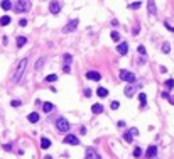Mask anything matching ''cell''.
Instances as JSON below:
<instances>
[{"label":"cell","instance_id":"1","mask_svg":"<svg viewBox=\"0 0 174 159\" xmlns=\"http://www.w3.org/2000/svg\"><path fill=\"white\" fill-rule=\"evenodd\" d=\"M26 68H27V58H24V59L19 63L17 71H15V75H14V83H19L20 81V78H22L24 73H26Z\"/></svg>","mask_w":174,"mask_h":159},{"label":"cell","instance_id":"2","mask_svg":"<svg viewBox=\"0 0 174 159\" xmlns=\"http://www.w3.org/2000/svg\"><path fill=\"white\" fill-rule=\"evenodd\" d=\"M120 80H122V81H127V83H135V75H134L132 71L120 70Z\"/></svg>","mask_w":174,"mask_h":159},{"label":"cell","instance_id":"3","mask_svg":"<svg viewBox=\"0 0 174 159\" xmlns=\"http://www.w3.org/2000/svg\"><path fill=\"white\" fill-rule=\"evenodd\" d=\"M29 9H30V2H29V0H19V2L15 3V12H19V14L27 12Z\"/></svg>","mask_w":174,"mask_h":159},{"label":"cell","instance_id":"4","mask_svg":"<svg viewBox=\"0 0 174 159\" xmlns=\"http://www.w3.org/2000/svg\"><path fill=\"white\" fill-rule=\"evenodd\" d=\"M56 129H58L59 132H68L69 130V122L66 119H63V117H59V119L56 120Z\"/></svg>","mask_w":174,"mask_h":159},{"label":"cell","instance_id":"5","mask_svg":"<svg viewBox=\"0 0 174 159\" xmlns=\"http://www.w3.org/2000/svg\"><path fill=\"white\" fill-rule=\"evenodd\" d=\"M78 24H79V20H78V19H71L68 24H66V27L63 29V32H64V34H68V32H73V30H76Z\"/></svg>","mask_w":174,"mask_h":159},{"label":"cell","instance_id":"6","mask_svg":"<svg viewBox=\"0 0 174 159\" xmlns=\"http://www.w3.org/2000/svg\"><path fill=\"white\" fill-rule=\"evenodd\" d=\"M59 10H61V3H59L58 0H51L49 2V12L56 15V14H59Z\"/></svg>","mask_w":174,"mask_h":159},{"label":"cell","instance_id":"7","mask_svg":"<svg viewBox=\"0 0 174 159\" xmlns=\"http://www.w3.org/2000/svg\"><path fill=\"white\" fill-rule=\"evenodd\" d=\"M63 142H64V144H69V146H78V144H79V139H78L76 135H73V134H68V135L63 139Z\"/></svg>","mask_w":174,"mask_h":159},{"label":"cell","instance_id":"8","mask_svg":"<svg viewBox=\"0 0 174 159\" xmlns=\"http://www.w3.org/2000/svg\"><path fill=\"white\" fill-rule=\"evenodd\" d=\"M85 158H86V159H102V156H100L93 147H88V149H86V156H85Z\"/></svg>","mask_w":174,"mask_h":159},{"label":"cell","instance_id":"9","mask_svg":"<svg viewBox=\"0 0 174 159\" xmlns=\"http://www.w3.org/2000/svg\"><path fill=\"white\" fill-rule=\"evenodd\" d=\"M88 80H91V81H100L102 78V75L98 73V71H86V75H85Z\"/></svg>","mask_w":174,"mask_h":159},{"label":"cell","instance_id":"10","mask_svg":"<svg viewBox=\"0 0 174 159\" xmlns=\"http://www.w3.org/2000/svg\"><path fill=\"white\" fill-rule=\"evenodd\" d=\"M124 93H125V97H128V98L134 97V93H135V85H134V83H128L125 86V90H124Z\"/></svg>","mask_w":174,"mask_h":159},{"label":"cell","instance_id":"11","mask_svg":"<svg viewBox=\"0 0 174 159\" xmlns=\"http://www.w3.org/2000/svg\"><path fill=\"white\" fill-rule=\"evenodd\" d=\"M117 51H118V54H127V53H128V44H127L125 41L118 42V46H117Z\"/></svg>","mask_w":174,"mask_h":159},{"label":"cell","instance_id":"12","mask_svg":"<svg viewBox=\"0 0 174 159\" xmlns=\"http://www.w3.org/2000/svg\"><path fill=\"white\" fill-rule=\"evenodd\" d=\"M145 156H147L149 159L155 158V156H157V146H149L147 151H145Z\"/></svg>","mask_w":174,"mask_h":159},{"label":"cell","instance_id":"13","mask_svg":"<svg viewBox=\"0 0 174 159\" xmlns=\"http://www.w3.org/2000/svg\"><path fill=\"white\" fill-rule=\"evenodd\" d=\"M147 10H149V14H151V15H154L155 12H157V9H155V2H154V0H149V2H147Z\"/></svg>","mask_w":174,"mask_h":159},{"label":"cell","instance_id":"14","mask_svg":"<svg viewBox=\"0 0 174 159\" xmlns=\"http://www.w3.org/2000/svg\"><path fill=\"white\" fill-rule=\"evenodd\" d=\"M27 120H29V122H32V124L39 122V113H37V112H32V113H29V115H27Z\"/></svg>","mask_w":174,"mask_h":159},{"label":"cell","instance_id":"15","mask_svg":"<svg viewBox=\"0 0 174 159\" xmlns=\"http://www.w3.org/2000/svg\"><path fill=\"white\" fill-rule=\"evenodd\" d=\"M42 110H44L46 113H49V112H52V110H54V105H52V103H49V102H44V103H42Z\"/></svg>","mask_w":174,"mask_h":159},{"label":"cell","instance_id":"16","mask_svg":"<svg viewBox=\"0 0 174 159\" xmlns=\"http://www.w3.org/2000/svg\"><path fill=\"white\" fill-rule=\"evenodd\" d=\"M41 147H42V149H49V147H51V140H49L48 137H42V139H41Z\"/></svg>","mask_w":174,"mask_h":159},{"label":"cell","instance_id":"17","mask_svg":"<svg viewBox=\"0 0 174 159\" xmlns=\"http://www.w3.org/2000/svg\"><path fill=\"white\" fill-rule=\"evenodd\" d=\"M97 93H98V97H100V98H105V97H108V90L103 88V86H100V88L97 90Z\"/></svg>","mask_w":174,"mask_h":159},{"label":"cell","instance_id":"18","mask_svg":"<svg viewBox=\"0 0 174 159\" xmlns=\"http://www.w3.org/2000/svg\"><path fill=\"white\" fill-rule=\"evenodd\" d=\"M44 63H46V58H44V56H42V58H39L37 63H36V71H41V70H42Z\"/></svg>","mask_w":174,"mask_h":159},{"label":"cell","instance_id":"19","mask_svg":"<svg viewBox=\"0 0 174 159\" xmlns=\"http://www.w3.org/2000/svg\"><path fill=\"white\" fill-rule=\"evenodd\" d=\"M0 5H2V9H3V10H10V9H12V2H10V0H2Z\"/></svg>","mask_w":174,"mask_h":159},{"label":"cell","instance_id":"20","mask_svg":"<svg viewBox=\"0 0 174 159\" xmlns=\"http://www.w3.org/2000/svg\"><path fill=\"white\" fill-rule=\"evenodd\" d=\"M139 100H140V109H144L145 105H147V97H145V93H139Z\"/></svg>","mask_w":174,"mask_h":159},{"label":"cell","instance_id":"21","mask_svg":"<svg viewBox=\"0 0 174 159\" xmlns=\"http://www.w3.org/2000/svg\"><path fill=\"white\" fill-rule=\"evenodd\" d=\"M91 112H93V113H102V112H103V105H100V103H95V105L91 107Z\"/></svg>","mask_w":174,"mask_h":159},{"label":"cell","instance_id":"22","mask_svg":"<svg viewBox=\"0 0 174 159\" xmlns=\"http://www.w3.org/2000/svg\"><path fill=\"white\" fill-rule=\"evenodd\" d=\"M10 22H12L10 15H3V17H0V24H2V26H9Z\"/></svg>","mask_w":174,"mask_h":159},{"label":"cell","instance_id":"23","mask_svg":"<svg viewBox=\"0 0 174 159\" xmlns=\"http://www.w3.org/2000/svg\"><path fill=\"white\" fill-rule=\"evenodd\" d=\"M26 44H27V37L19 36V37H17V46H19V48H22V46H26Z\"/></svg>","mask_w":174,"mask_h":159},{"label":"cell","instance_id":"24","mask_svg":"<svg viewBox=\"0 0 174 159\" xmlns=\"http://www.w3.org/2000/svg\"><path fill=\"white\" fill-rule=\"evenodd\" d=\"M140 5H142V2H132V3H128V9L137 10V9H140Z\"/></svg>","mask_w":174,"mask_h":159},{"label":"cell","instance_id":"25","mask_svg":"<svg viewBox=\"0 0 174 159\" xmlns=\"http://www.w3.org/2000/svg\"><path fill=\"white\" fill-rule=\"evenodd\" d=\"M56 80H58V75H48V76H46V81H48V83H54Z\"/></svg>","mask_w":174,"mask_h":159},{"label":"cell","instance_id":"26","mask_svg":"<svg viewBox=\"0 0 174 159\" xmlns=\"http://www.w3.org/2000/svg\"><path fill=\"white\" fill-rule=\"evenodd\" d=\"M124 139H125L127 142H132V140H134V135H132V134H130V132L127 130L125 134H124Z\"/></svg>","mask_w":174,"mask_h":159},{"label":"cell","instance_id":"27","mask_svg":"<svg viewBox=\"0 0 174 159\" xmlns=\"http://www.w3.org/2000/svg\"><path fill=\"white\" fill-rule=\"evenodd\" d=\"M166 88H167V90H173V88H174V80H173V78L166 81Z\"/></svg>","mask_w":174,"mask_h":159},{"label":"cell","instance_id":"28","mask_svg":"<svg viewBox=\"0 0 174 159\" xmlns=\"http://www.w3.org/2000/svg\"><path fill=\"white\" fill-rule=\"evenodd\" d=\"M110 107H112V109H113V110H118V109H120V102H118V100H113Z\"/></svg>","mask_w":174,"mask_h":159},{"label":"cell","instance_id":"29","mask_svg":"<svg viewBox=\"0 0 174 159\" xmlns=\"http://www.w3.org/2000/svg\"><path fill=\"white\" fill-rule=\"evenodd\" d=\"M112 39L115 41H120V34H118V32H117V30H112Z\"/></svg>","mask_w":174,"mask_h":159},{"label":"cell","instance_id":"30","mask_svg":"<svg viewBox=\"0 0 174 159\" xmlns=\"http://www.w3.org/2000/svg\"><path fill=\"white\" fill-rule=\"evenodd\" d=\"M171 51V46H169V42H164L162 44V53H169Z\"/></svg>","mask_w":174,"mask_h":159},{"label":"cell","instance_id":"31","mask_svg":"<svg viewBox=\"0 0 174 159\" xmlns=\"http://www.w3.org/2000/svg\"><path fill=\"white\" fill-rule=\"evenodd\" d=\"M134 156H135V158H140V156H142V149H140V147H135V149H134Z\"/></svg>","mask_w":174,"mask_h":159},{"label":"cell","instance_id":"32","mask_svg":"<svg viewBox=\"0 0 174 159\" xmlns=\"http://www.w3.org/2000/svg\"><path fill=\"white\" fill-rule=\"evenodd\" d=\"M20 105H22L20 100H12V107H20Z\"/></svg>","mask_w":174,"mask_h":159},{"label":"cell","instance_id":"33","mask_svg":"<svg viewBox=\"0 0 174 159\" xmlns=\"http://www.w3.org/2000/svg\"><path fill=\"white\" fill-rule=\"evenodd\" d=\"M164 26H166V29H167V30H171V32H174V27L171 26V24H169V22H164Z\"/></svg>","mask_w":174,"mask_h":159},{"label":"cell","instance_id":"34","mask_svg":"<svg viewBox=\"0 0 174 159\" xmlns=\"http://www.w3.org/2000/svg\"><path fill=\"white\" fill-rule=\"evenodd\" d=\"M137 51H139L142 56H145V48H144V46H139V48H137Z\"/></svg>","mask_w":174,"mask_h":159},{"label":"cell","instance_id":"35","mask_svg":"<svg viewBox=\"0 0 174 159\" xmlns=\"http://www.w3.org/2000/svg\"><path fill=\"white\" fill-rule=\"evenodd\" d=\"M63 70H64V73H71V66H69V64H64Z\"/></svg>","mask_w":174,"mask_h":159},{"label":"cell","instance_id":"36","mask_svg":"<svg viewBox=\"0 0 174 159\" xmlns=\"http://www.w3.org/2000/svg\"><path fill=\"white\" fill-rule=\"evenodd\" d=\"M19 26H20V27H24V26H27V20H26V19H20V20H19Z\"/></svg>","mask_w":174,"mask_h":159},{"label":"cell","instance_id":"37","mask_svg":"<svg viewBox=\"0 0 174 159\" xmlns=\"http://www.w3.org/2000/svg\"><path fill=\"white\" fill-rule=\"evenodd\" d=\"M64 61H66V64H69V61H71V54H64Z\"/></svg>","mask_w":174,"mask_h":159},{"label":"cell","instance_id":"38","mask_svg":"<svg viewBox=\"0 0 174 159\" xmlns=\"http://www.w3.org/2000/svg\"><path fill=\"white\" fill-rule=\"evenodd\" d=\"M128 132H130L132 135H137V134H139V130H137L135 127H134V129H130V130H128Z\"/></svg>","mask_w":174,"mask_h":159},{"label":"cell","instance_id":"39","mask_svg":"<svg viewBox=\"0 0 174 159\" xmlns=\"http://www.w3.org/2000/svg\"><path fill=\"white\" fill-rule=\"evenodd\" d=\"M85 97H91V90H90V88L85 90Z\"/></svg>","mask_w":174,"mask_h":159},{"label":"cell","instance_id":"40","mask_svg":"<svg viewBox=\"0 0 174 159\" xmlns=\"http://www.w3.org/2000/svg\"><path fill=\"white\" fill-rule=\"evenodd\" d=\"M3 149H5V151H12V146H10V144H5V146H3Z\"/></svg>","mask_w":174,"mask_h":159},{"label":"cell","instance_id":"41","mask_svg":"<svg viewBox=\"0 0 174 159\" xmlns=\"http://www.w3.org/2000/svg\"><path fill=\"white\" fill-rule=\"evenodd\" d=\"M44 159H52V158H51V156H44Z\"/></svg>","mask_w":174,"mask_h":159}]
</instances>
